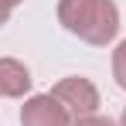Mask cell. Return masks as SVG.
<instances>
[{
	"instance_id": "5",
	"label": "cell",
	"mask_w": 126,
	"mask_h": 126,
	"mask_svg": "<svg viewBox=\"0 0 126 126\" xmlns=\"http://www.w3.org/2000/svg\"><path fill=\"white\" fill-rule=\"evenodd\" d=\"M112 75H116V85L126 89V41H119L112 51Z\"/></svg>"
},
{
	"instance_id": "4",
	"label": "cell",
	"mask_w": 126,
	"mask_h": 126,
	"mask_svg": "<svg viewBox=\"0 0 126 126\" xmlns=\"http://www.w3.org/2000/svg\"><path fill=\"white\" fill-rule=\"evenodd\" d=\"M31 72L17 58H0V99H21L31 92Z\"/></svg>"
},
{
	"instance_id": "8",
	"label": "cell",
	"mask_w": 126,
	"mask_h": 126,
	"mask_svg": "<svg viewBox=\"0 0 126 126\" xmlns=\"http://www.w3.org/2000/svg\"><path fill=\"white\" fill-rule=\"evenodd\" d=\"M119 126H126V109H123V123H119Z\"/></svg>"
},
{
	"instance_id": "3",
	"label": "cell",
	"mask_w": 126,
	"mask_h": 126,
	"mask_svg": "<svg viewBox=\"0 0 126 126\" xmlns=\"http://www.w3.org/2000/svg\"><path fill=\"white\" fill-rule=\"evenodd\" d=\"M21 126H72V116L65 112V106L51 92H41V95H31L24 102Z\"/></svg>"
},
{
	"instance_id": "2",
	"label": "cell",
	"mask_w": 126,
	"mask_h": 126,
	"mask_svg": "<svg viewBox=\"0 0 126 126\" xmlns=\"http://www.w3.org/2000/svg\"><path fill=\"white\" fill-rule=\"evenodd\" d=\"M51 95L65 106V112L72 116V123L75 119H82V116H95L99 112V89L82 79V75H68L62 82L51 89Z\"/></svg>"
},
{
	"instance_id": "1",
	"label": "cell",
	"mask_w": 126,
	"mask_h": 126,
	"mask_svg": "<svg viewBox=\"0 0 126 126\" xmlns=\"http://www.w3.org/2000/svg\"><path fill=\"white\" fill-rule=\"evenodd\" d=\"M58 24L85 44L106 48L119 34V7L112 0H58Z\"/></svg>"
},
{
	"instance_id": "6",
	"label": "cell",
	"mask_w": 126,
	"mask_h": 126,
	"mask_svg": "<svg viewBox=\"0 0 126 126\" xmlns=\"http://www.w3.org/2000/svg\"><path fill=\"white\" fill-rule=\"evenodd\" d=\"M72 126H119V123L109 119V116H99V112H95V116H82V119H75Z\"/></svg>"
},
{
	"instance_id": "7",
	"label": "cell",
	"mask_w": 126,
	"mask_h": 126,
	"mask_svg": "<svg viewBox=\"0 0 126 126\" xmlns=\"http://www.w3.org/2000/svg\"><path fill=\"white\" fill-rule=\"evenodd\" d=\"M17 3H24V0H0V27L10 21V14H14V7Z\"/></svg>"
}]
</instances>
